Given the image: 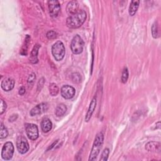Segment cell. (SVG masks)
<instances>
[{"label":"cell","instance_id":"6da1fadb","mask_svg":"<svg viewBox=\"0 0 161 161\" xmlns=\"http://www.w3.org/2000/svg\"><path fill=\"white\" fill-rule=\"evenodd\" d=\"M86 13L83 9L79 10L75 14L69 16L66 20L67 26L70 28H77L80 27L86 21Z\"/></svg>","mask_w":161,"mask_h":161},{"label":"cell","instance_id":"7a4b0ae2","mask_svg":"<svg viewBox=\"0 0 161 161\" xmlns=\"http://www.w3.org/2000/svg\"><path fill=\"white\" fill-rule=\"evenodd\" d=\"M104 141V135L102 132H100L97 133L95 137L92 147L89 155V160H95L99 153L100 150L102 147V145L103 144Z\"/></svg>","mask_w":161,"mask_h":161},{"label":"cell","instance_id":"3957f363","mask_svg":"<svg viewBox=\"0 0 161 161\" xmlns=\"http://www.w3.org/2000/svg\"><path fill=\"white\" fill-rule=\"evenodd\" d=\"M52 53L54 58L57 61L62 60L65 53V48L64 43L61 41L56 42L52 47Z\"/></svg>","mask_w":161,"mask_h":161},{"label":"cell","instance_id":"277c9868","mask_svg":"<svg viewBox=\"0 0 161 161\" xmlns=\"http://www.w3.org/2000/svg\"><path fill=\"white\" fill-rule=\"evenodd\" d=\"M84 45V43L82 38L79 35H76L71 41L70 49L74 54H80L83 50Z\"/></svg>","mask_w":161,"mask_h":161},{"label":"cell","instance_id":"5b68a950","mask_svg":"<svg viewBox=\"0 0 161 161\" xmlns=\"http://www.w3.org/2000/svg\"><path fill=\"white\" fill-rule=\"evenodd\" d=\"M14 153V146L12 142H8L3 145L1 150V157L5 160L11 159Z\"/></svg>","mask_w":161,"mask_h":161},{"label":"cell","instance_id":"8992f818","mask_svg":"<svg viewBox=\"0 0 161 161\" xmlns=\"http://www.w3.org/2000/svg\"><path fill=\"white\" fill-rule=\"evenodd\" d=\"M25 130L29 139L35 140L38 137V129L36 125L33 123H26L25 125Z\"/></svg>","mask_w":161,"mask_h":161},{"label":"cell","instance_id":"52a82bcc","mask_svg":"<svg viewBox=\"0 0 161 161\" xmlns=\"http://www.w3.org/2000/svg\"><path fill=\"white\" fill-rule=\"evenodd\" d=\"M48 10L50 16L56 18L60 11V5L58 1L53 0L48 1Z\"/></svg>","mask_w":161,"mask_h":161},{"label":"cell","instance_id":"ba28073f","mask_svg":"<svg viewBox=\"0 0 161 161\" xmlns=\"http://www.w3.org/2000/svg\"><path fill=\"white\" fill-rule=\"evenodd\" d=\"M16 147L18 152L24 154L27 152L29 150V144L26 138L23 136H19L16 140Z\"/></svg>","mask_w":161,"mask_h":161},{"label":"cell","instance_id":"9c48e42d","mask_svg":"<svg viewBox=\"0 0 161 161\" xmlns=\"http://www.w3.org/2000/svg\"><path fill=\"white\" fill-rule=\"evenodd\" d=\"M61 96L66 99H69L72 98L75 93V89L69 85H64L62 87L61 90Z\"/></svg>","mask_w":161,"mask_h":161},{"label":"cell","instance_id":"30bf717a","mask_svg":"<svg viewBox=\"0 0 161 161\" xmlns=\"http://www.w3.org/2000/svg\"><path fill=\"white\" fill-rule=\"evenodd\" d=\"M48 106L47 103H42L40 104H37L35 107H33L31 109V111L30 112V114L31 116H36L38 114H42V113L47 111V110L48 109Z\"/></svg>","mask_w":161,"mask_h":161},{"label":"cell","instance_id":"8fae6325","mask_svg":"<svg viewBox=\"0 0 161 161\" xmlns=\"http://www.w3.org/2000/svg\"><path fill=\"white\" fill-rule=\"evenodd\" d=\"M1 86L4 91H9L12 90L14 86V80L12 78H6L2 80Z\"/></svg>","mask_w":161,"mask_h":161},{"label":"cell","instance_id":"7c38bea8","mask_svg":"<svg viewBox=\"0 0 161 161\" xmlns=\"http://www.w3.org/2000/svg\"><path fill=\"white\" fill-rule=\"evenodd\" d=\"M96 104H97V99H96V96H94L92 99L91 100V103H90V104H89V107L88 108V110H87V114L86 115V117H85V121L86 122L89 121V119H91L92 115V113L96 108Z\"/></svg>","mask_w":161,"mask_h":161},{"label":"cell","instance_id":"4fadbf2b","mask_svg":"<svg viewBox=\"0 0 161 161\" xmlns=\"http://www.w3.org/2000/svg\"><path fill=\"white\" fill-rule=\"evenodd\" d=\"M67 12L69 14L72 15L77 13L79 11V3L77 1H70L66 8Z\"/></svg>","mask_w":161,"mask_h":161},{"label":"cell","instance_id":"5bb4252c","mask_svg":"<svg viewBox=\"0 0 161 161\" xmlns=\"http://www.w3.org/2000/svg\"><path fill=\"white\" fill-rule=\"evenodd\" d=\"M160 143L157 142H149L145 145V149L148 152H159L160 151Z\"/></svg>","mask_w":161,"mask_h":161},{"label":"cell","instance_id":"9a60e30c","mask_svg":"<svg viewBox=\"0 0 161 161\" xmlns=\"http://www.w3.org/2000/svg\"><path fill=\"white\" fill-rule=\"evenodd\" d=\"M52 128V123L50 119L48 118H44L41 122V128L45 133H47L51 130Z\"/></svg>","mask_w":161,"mask_h":161},{"label":"cell","instance_id":"2e32d148","mask_svg":"<svg viewBox=\"0 0 161 161\" xmlns=\"http://www.w3.org/2000/svg\"><path fill=\"white\" fill-rule=\"evenodd\" d=\"M40 48V45L39 44H36L33 47L31 52L30 61L33 64H36L38 62V53Z\"/></svg>","mask_w":161,"mask_h":161},{"label":"cell","instance_id":"e0dca14e","mask_svg":"<svg viewBox=\"0 0 161 161\" xmlns=\"http://www.w3.org/2000/svg\"><path fill=\"white\" fill-rule=\"evenodd\" d=\"M139 3H140V1L138 0L131 1L130 5V8H129V14L130 16H133L135 14L136 12L138 10Z\"/></svg>","mask_w":161,"mask_h":161},{"label":"cell","instance_id":"ac0fdd59","mask_svg":"<svg viewBox=\"0 0 161 161\" xmlns=\"http://www.w3.org/2000/svg\"><path fill=\"white\" fill-rule=\"evenodd\" d=\"M30 42V36L28 35H26V38L25 39L24 43H23V45L22 46V48H21V52H20V53L22 55H26L27 54L28 48Z\"/></svg>","mask_w":161,"mask_h":161},{"label":"cell","instance_id":"d6986e66","mask_svg":"<svg viewBox=\"0 0 161 161\" xmlns=\"http://www.w3.org/2000/svg\"><path fill=\"white\" fill-rule=\"evenodd\" d=\"M67 111V107L64 104H59L57 105L55 109V114L56 116L60 117L63 116Z\"/></svg>","mask_w":161,"mask_h":161},{"label":"cell","instance_id":"ffe728a7","mask_svg":"<svg viewBox=\"0 0 161 161\" xmlns=\"http://www.w3.org/2000/svg\"><path fill=\"white\" fill-rule=\"evenodd\" d=\"M48 89H49V92H50V94L51 96H56L58 94L59 89L56 84H55V83L50 84Z\"/></svg>","mask_w":161,"mask_h":161},{"label":"cell","instance_id":"44dd1931","mask_svg":"<svg viewBox=\"0 0 161 161\" xmlns=\"http://www.w3.org/2000/svg\"><path fill=\"white\" fill-rule=\"evenodd\" d=\"M152 36L154 38H157L159 36V31H158V24L157 22H155L152 26Z\"/></svg>","mask_w":161,"mask_h":161},{"label":"cell","instance_id":"7402d4cb","mask_svg":"<svg viewBox=\"0 0 161 161\" xmlns=\"http://www.w3.org/2000/svg\"><path fill=\"white\" fill-rule=\"evenodd\" d=\"M8 135V131L5 126L1 123L0 126V138L3 139L6 138Z\"/></svg>","mask_w":161,"mask_h":161},{"label":"cell","instance_id":"603a6c76","mask_svg":"<svg viewBox=\"0 0 161 161\" xmlns=\"http://www.w3.org/2000/svg\"><path fill=\"white\" fill-rule=\"evenodd\" d=\"M128 70L126 67H125L123 70L121 74V82L123 83H126L128 79Z\"/></svg>","mask_w":161,"mask_h":161},{"label":"cell","instance_id":"cb8c5ba5","mask_svg":"<svg viewBox=\"0 0 161 161\" xmlns=\"http://www.w3.org/2000/svg\"><path fill=\"white\" fill-rule=\"evenodd\" d=\"M109 148H106L103 152H102V154H101V157L100 158V161H106L108 160V155H109Z\"/></svg>","mask_w":161,"mask_h":161},{"label":"cell","instance_id":"d4e9b609","mask_svg":"<svg viewBox=\"0 0 161 161\" xmlns=\"http://www.w3.org/2000/svg\"><path fill=\"white\" fill-rule=\"evenodd\" d=\"M72 80L74 83H79L81 81V77L80 75L77 73L75 72L72 74Z\"/></svg>","mask_w":161,"mask_h":161},{"label":"cell","instance_id":"484cf974","mask_svg":"<svg viewBox=\"0 0 161 161\" xmlns=\"http://www.w3.org/2000/svg\"><path fill=\"white\" fill-rule=\"evenodd\" d=\"M46 36L48 39H54V38H57V33L56 31H55L53 30H50L47 33Z\"/></svg>","mask_w":161,"mask_h":161},{"label":"cell","instance_id":"4316f807","mask_svg":"<svg viewBox=\"0 0 161 161\" xmlns=\"http://www.w3.org/2000/svg\"><path fill=\"white\" fill-rule=\"evenodd\" d=\"M6 103L4 101L3 99H1V101H0V114H2L6 110Z\"/></svg>","mask_w":161,"mask_h":161},{"label":"cell","instance_id":"83f0119b","mask_svg":"<svg viewBox=\"0 0 161 161\" xmlns=\"http://www.w3.org/2000/svg\"><path fill=\"white\" fill-rule=\"evenodd\" d=\"M36 79V76H35V74L34 73H32L31 74L29 77H28V84L30 86H31L33 83H34V81Z\"/></svg>","mask_w":161,"mask_h":161},{"label":"cell","instance_id":"f1b7e54d","mask_svg":"<svg viewBox=\"0 0 161 161\" xmlns=\"http://www.w3.org/2000/svg\"><path fill=\"white\" fill-rule=\"evenodd\" d=\"M44 83H45V79L43 77H42L41 79H39L38 84H37V90L38 91H40L42 89V87L44 85Z\"/></svg>","mask_w":161,"mask_h":161},{"label":"cell","instance_id":"f546056e","mask_svg":"<svg viewBox=\"0 0 161 161\" xmlns=\"http://www.w3.org/2000/svg\"><path fill=\"white\" fill-rule=\"evenodd\" d=\"M25 88L24 87H20V89H19V92H18V93H19V94H20V95H23L25 93Z\"/></svg>","mask_w":161,"mask_h":161},{"label":"cell","instance_id":"4dcf8cb0","mask_svg":"<svg viewBox=\"0 0 161 161\" xmlns=\"http://www.w3.org/2000/svg\"><path fill=\"white\" fill-rule=\"evenodd\" d=\"M15 115H16V114H15ZM15 115L14 114V115L11 116L9 117V121H15V120L16 119L17 117H18V115H16V116H14Z\"/></svg>","mask_w":161,"mask_h":161},{"label":"cell","instance_id":"1f68e13d","mask_svg":"<svg viewBox=\"0 0 161 161\" xmlns=\"http://www.w3.org/2000/svg\"><path fill=\"white\" fill-rule=\"evenodd\" d=\"M57 142H58V140H57L56 141H55V142H53V143H52V145H51L48 148L47 150H49L52 149V148H53V147L57 144Z\"/></svg>","mask_w":161,"mask_h":161}]
</instances>
